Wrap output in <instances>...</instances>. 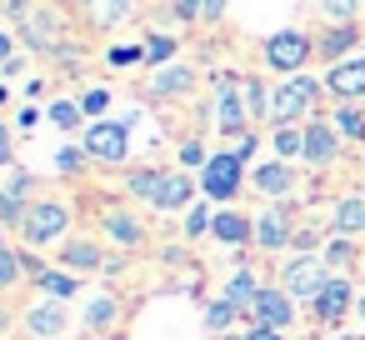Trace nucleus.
<instances>
[{
	"instance_id": "f257e3e1",
	"label": "nucleus",
	"mask_w": 365,
	"mask_h": 340,
	"mask_svg": "<svg viewBox=\"0 0 365 340\" xmlns=\"http://www.w3.org/2000/svg\"><path fill=\"white\" fill-rule=\"evenodd\" d=\"M315 101H320V86H315L310 76H290V81H285V86H275V96H270V125L280 130V125L300 120Z\"/></svg>"
},
{
	"instance_id": "ea45409f",
	"label": "nucleus",
	"mask_w": 365,
	"mask_h": 340,
	"mask_svg": "<svg viewBox=\"0 0 365 340\" xmlns=\"http://www.w3.org/2000/svg\"><path fill=\"white\" fill-rule=\"evenodd\" d=\"M200 11H205V0H170L175 21H200Z\"/></svg>"
},
{
	"instance_id": "412c9836",
	"label": "nucleus",
	"mask_w": 365,
	"mask_h": 340,
	"mask_svg": "<svg viewBox=\"0 0 365 340\" xmlns=\"http://www.w3.org/2000/svg\"><path fill=\"white\" fill-rule=\"evenodd\" d=\"M190 86H195V76H190L185 66H175V71H155V81H150L155 96H185Z\"/></svg>"
},
{
	"instance_id": "58836bf2",
	"label": "nucleus",
	"mask_w": 365,
	"mask_h": 340,
	"mask_svg": "<svg viewBox=\"0 0 365 340\" xmlns=\"http://www.w3.org/2000/svg\"><path fill=\"white\" fill-rule=\"evenodd\" d=\"M350 255H355V245H350V235H340V240H330V250H325V260H330V265H350Z\"/></svg>"
},
{
	"instance_id": "7ed1b4c3",
	"label": "nucleus",
	"mask_w": 365,
	"mask_h": 340,
	"mask_svg": "<svg viewBox=\"0 0 365 340\" xmlns=\"http://www.w3.org/2000/svg\"><path fill=\"white\" fill-rule=\"evenodd\" d=\"M305 61H310V36H300V31H275V36L265 41V66H270V71L300 76Z\"/></svg>"
},
{
	"instance_id": "72a5a7b5",
	"label": "nucleus",
	"mask_w": 365,
	"mask_h": 340,
	"mask_svg": "<svg viewBox=\"0 0 365 340\" xmlns=\"http://www.w3.org/2000/svg\"><path fill=\"white\" fill-rule=\"evenodd\" d=\"M170 56H175V41H170V36H150V41H145V61H150V66H160V61H170Z\"/></svg>"
},
{
	"instance_id": "2eb2a0df",
	"label": "nucleus",
	"mask_w": 365,
	"mask_h": 340,
	"mask_svg": "<svg viewBox=\"0 0 365 340\" xmlns=\"http://www.w3.org/2000/svg\"><path fill=\"white\" fill-rule=\"evenodd\" d=\"M190 195H195L190 175H165L160 190H155V210H180V205H190Z\"/></svg>"
},
{
	"instance_id": "cd10ccee",
	"label": "nucleus",
	"mask_w": 365,
	"mask_h": 340,
	"mask_svg": "<svg viewBox=\"0 0 365 340\" xmlns=\"http://www.w3.org/2000/svg\"><path fill=\"white\" fill-rule=\"evenodd\" d=\"M320 11H325L335 26H355V21H360V0H320Z\"/></svg>"
},
{
	"instance_id": "39448f33",
	"label": "nucleus",
	"mask_w": 365,
	"mask_h": 340,
	"mask_svg": "<svg viewBox=\"0 0 365 340\" xmlns=\"http://www.w3.org/2000/svg\"><path fill=\"white\" fill-rule=\"evenodd\" d=\"M86 150H91L96 160L120 165V160H125V150H130V135H125V125H120V120H96V125H86Z\"/></svg>"
},
{
	"instance_id": "5fc2aeb1",
	"label": "nucleus",
	"mask_w": 365,
	"mask_h": 340,
	"mask_svg": "<svg viewBox=\"0 0 365 340\" xmlns=\"http://www.w3.org/2000/svg\"><path fill=\"white\" fill-rule=\"evenodd\" d=\"M335 340H355V335H335Z\"/></svg>"
},
{
	"instance_id": "b1692460",
	"label": "nucleus",
	"mask_w": 365,
	"mask_h": 340,
	"mask_svg": "<svg viewBox=\"0 0 365 340\" xmlns=\"http://www.w3.org/2000/svg\"><path fill=\"white\" fill-rule=\"evenodd\" d=\"M335 130H340V135H350V140H365V110L345 101V105L335 110Z\"/></svg>"
},
{
	"instance_id": "473e14b6",
	"label": "nucleus",
	"mask_w": 365,
	"mask_h": 340,
	"mask_svg": "<svg viewBox=\"0 0 365 340\" xmlns=\"http://www.w3.org/2000/svg\"><path fill=\"white\" fill-rule=\"evenodd\" d=\"M21 270H26V260H21L16 250H0V290L16 285V280H21Z\"/></svg>"
},
{
	"instance_id": "ddd939ff",
	"label": "nucleus",
	"mask_w": 365,
	"mask_h": 340,
	"mask_svg": "<svg viewBox=\"0 0 365 340\" xmlns=\"http://www.w3.org/2000/svg\"><path fill=\"white\" fill-rule=\"evenodd\" d=\"M310 305H315V315H320L325 325H335V320L350 310V280H330V285H325Z\"/></svg>"
},
{
	"instance_id": "4be33fe9",
	"label": "nucleus",
	"mask_w": 365,
	"mask_h": 340,
	"mask_svg": "<svg viewBox=\"0 0 365 340\" xmlns=\"http://www.w3.org/2000/svg\"><path fill=\"white\" fill-rule=\"evenodd\" d=\"M106 230H110L115 245H140V225H135V215H125V210H110V215H106Z\"/></svg>"
},
{
	"instance_id": "a211bd4d",
	"label": "nucleus",
	"mask_w": 365,
	"mask_h": 340,
	"mask_svg": "<svg viewBox=\"0 0 365 340\" xmlns=\"http://www.w3.org/2000/svg\"><path fill=\"white\" fill-rule=\"evenodd\" d=\"M355 41H360V31H355V26H335V31L320 41V56H325V61H335V66H345V56L355 51Z\"/></svg>"
},
{
	"instance_id": "f03ea898",
	"label": "nucleus",
	"mask_w": 365,
	"mask_h": 340,
	"mask_svg": "<svg viewBox=\"0 0 365 340\" xmlns=\"http://www.w3.org/2000/svg\"><path fill=\"white\" fill-rule=\"evenodd\" d=\"M66 225H71V210H66L61 200H36V205L26 210V220H21V235H26L31 245H51V240H61Z\"/></svg>"
},
{
	"instance_id": "8fccbe9b",
	"label": "nucleus",
	"mask_w": 365,
	"mask_h": 340,
	"mask_svg": "<svg viewBox=\"0 0 365 340\" xmlns=\"http://www.w3.org/2000/svg\"><path fill=\"white\" fill-rule=\"evenodd\" d=\"M11 46H16V41H11L6 31H0V61H11Z\"/></svg>"
},
{
	"instance_id": "c03bdc74",
	"label": "nucleus",
	"mask_w": 365,
	"mask_h": 340,
	"mask_svg": "<svg viewBox=\"0 0 365 340\" xmlns=\"http://www.w3.org/2000/svg\"><path fill=\"white\" fill-rule=\"evenodd\" d=\"M225 16V0H205V11H200V21H220Z\"/></svg>"
},
{
	"instance_id": "423d86ee",
	"label": "nucleus",
	"mask_w": 365,
	"mask_h": 340,
	"mask_svg": "<svg viewBox=\"0 0 365 340\" xmlns=\"http://www.w3.org/2000/svg\"><path fill=\"white\" fill-rule=\"evenodd\" d=\"M200 190L210 200H235V190H240V160H235V150L210 155V165L200 170Z\"/></svg>"
},
{
	"instance_id": "a19ab883",
	"label": "nucleus",
	"mask_w": 365,
	"mask_h": 340,
	"mask_svg": "<svg viewBox=\"0 0 365 340\" xmlns=\"http://www.w3.org/2000/svg\"><path fill=\"white\" fill-rule=\"evenodd\" d=\"M135 61H145V46H120V51H110V66H135Z\"/></svg>"
},
{
	"instance_id": "1a4fd4ad",
	"label": "nucleus",
	"mask_w": 365,
	"mask_h": 340,
	"mask_svg": "<svg viewBox=\"0 0 365 340\" xmlns=\"http://www.w3.org/2000/svg\"><path fill=\"white\" fill-rule=\"evenodd\" d=\"M66 325H71V315H66V305H61V300H41V305H31V310H26V330H31V335H41V340H56Z\"/></svg>"
},
{
	"instance_id": "2f4dec72",
	"label": "nucleus",
	"mask_w": 365,
	"mask_h": 340,
	"mask_svg": "<svg viewBox=\"0 0 365 340\" xmlns=\"http://www.w3.org/2000/svg\"><path fill=\"white\" fill-rule=\"evenodd\" d=\"M160 180H165L160 170H135V175H130V190H135L140 200H150V205H155V190H160Z\"/></svg>"
},
{
	"instance_id": "bb28decb",
	"label": "nucleus",
	"mask_w": 365,
	"mask_h": 340,
	"mask_svg": "<svg viewBox=\"0 0 365 340\" xmlns=\"http://www.w3.org/2000/svg\"><path fill=\"white\" fill-rule=\"evenodd\" d=\"M115 315H120L115 295H101V300H91V310H86V325H91V330H106V325H110Z\"/></svg>"
},
{
	"instance_id": "c85d7f7f",
	"label": "nucleus",
	"mask_w": 365,
	"mask_h": 340,
	"mask_svg": "<svg viewBox=\"0 0 365 340\" xmlns=\"http://www.w3.org/2000/svg\"><path fill=\"white\" fill-rule=\"evenodd\" d=\"M245 105H250L255 120H270V91L260 81H245Z\"/></svg>"
},
{
	"instance_id": "5701e85b",
	"label": "nucleus",
	"mask_w": 365,
	"mask_h": 340,
	"mask_svg": "<svg viewBox=\"0 0 365 340\" xmlns=\"http://www.w3.org/2000/svg\"><path fill=\"white\" fill-rule=\"evenodd\" d=\"M36 285H41L51 300H71V295H76V275H66V270H41Z\"/></svg>"
},
{
	"instance_id": "20e7f679",
	"label": "nucleus",
	"mask_w": 365,
	"mask_h": 340,
	"mask_svg": "<svg viewBox=\"0 0 365 340\" xmlns=\"http://www.w3.org/2000/svg\"><path fill=\"white\" fill-rule=\"evenodd\" d=\"M215 130H225V135H245L250 130V105L235 96V81L230 76L215 81Z\"/></svg>"
},
{
	"instance_id": "a878e982",
	"label": "nucleus",
	"mask_w": 365,
	"mask_h": 340,
	"mask_svg": "<svg viewBox=\"0 0 365 340\" xmlns=\"http://www.w3.org/2000/svg\"><path fill=\"white\" fill-rule=\"evenodd\" d=\"M275 155H280V160H290V155H305V130H295V125H280V130H275Z\"/></svg>"
},
{
	"instance_id": "c9c22d12",
	"label": "nucleus",
	"mask_w": 365,
	"mask_h": 340,
	"mask_svg": "<svg viewBox=\"0 0 365 340\" xmlns=\"http://www.w3.org/2000/svg\"><path fill=\"white\" fill-rule=\"evenodd\" d=\"M210 225H215V215H210V210H205V205H195V210H190V215H185V235H190V240H195V235H205V230H210Z\"/></svg>"
},
{
	"instance_id": "4d7b16f0",
	"label": "nucleus",
	"mask_w": 365,
	"mask_h": 340,
	"mask_svg": "<svg viewBox=\"0 0 365 340\" xmlns=\"http://www.w3.org/2000/svg\"><path fill=\"white\" fill-rule=\"evenodd\" d=\"M0 250H6V240H0Z\"/></svg>"
},
{
	"instance_id": "49530a36",
	"label": "nucleus",
	"mask_w": 365,
	"mask_h": 340,
	"mask_svg": "<svg viewBox=\"0 0 365 340\" xmlns=\"http://www.w3.org/2000/svg\"><path fill=\"white\" fill-rule=\"evenodd\" d=\"M6 11H11V21H26V16H31V0H11Z\"/></svg>"
},
{
	"instance_id": "37998d69",
	"label": "nucleus",
	"mask_w": 365,
	"mask_h": 340,
	"mask_svg": "<svg viewBox=\"0 0 365 340\" xmlns=\"http://www.w3.org/2000/svg\"><path fill=\"white\" fill-rule=\"evenodd\" d=\"M250 155H255V135H250V130H245V135H240V140H235V160H240V165H245V160H250Z\"/></svg>"
},
{
	"instance_id": "aec40b11",
	"label": "nucleus",
	"mask_w": 365,
	"mask_h": 340,
	"mask_svg": "<svg viewBox=\"0 0 365 340\" xmlns=\"http://www.w3.org/2000/svg\"><path fill=\"white\" fill-rule=\"evenodd\" d=\"M255 295H260V285H255V275H250V270H235V275L225 280V300H230V305L250 310V305H255Z\"/></svg>"
},
{
	"instance_id": "09e8293b",
	"label": "nucleus",
	"mask_w": 365,
	"mask_h": 340,
	"mask_svg": "<svg viewBox=\"0 0 365 340\" xmlns=\"http://www.w3.org/2000/svg\"><path fill=\"white\" fill-rule=\"evenodd\" d=\"M26 190H31V175H16V180H11V195H16V200H21V195H26Z\"/></svg>"
},
{
	"instance_id": "f3484780",
	"label": "nucleus",
	"mask_w": 365,
	"mask_h": 340,
	"mask_svg": "<svg viewBox=\"0 0 365 340\" xmlns=\"http://www.w3.org/2000/svg\"><path fill=\"white\" fill-rule=\"evenodd\" d=\"M61 260H66V270H106V255H101V245H91V240H71V245L61 250Z\"/></svg>"
},
{
	"instance_id": "864d4df0",
	"label": "nucleus",
	"mask_w": 365,
	"mask_h": 340,
	"mask_svg": "<svg viewBox=\"0 0 365 340\" xmlns=\"http://www.w3.org/2000/svg\"><path fill=\"white\" fill-rule=\"evenodd\" d=\"M81 6H101V0H81Z\"/></svg>"
},
{
	"instance_id": "0eeeda50",
	"label": "nucleus",
	"mask_w": 365,
	"mask_h": 340,
	"mask_svg": "<svg viewBox=\"0 0 365 340\" xmlns=\"http://www.w3.org/2000/svg\"><path fill=\"white\" fill-rule=\"evenodd\" d=\"M250 315H255V325H270V330H285L290 320H295V295L280 285H260V295H255V305H250Z\"/></svg>"
},
{
	"instance_id": "3c124183",
	"label": "nucleus",
	"mask_w": 365,
	"mask_h": 340,
	"mask_svg": "<svg viewBox=\"0 0 365 340\" xmlns=\"http://www.w3.org/2000/svg\"><path fill=\"white\" fill-rule=\"evenodd\" d=\"M355 310H360V320H365V300H360V305H355Z\"/></svg>"
},
{
	"instance_id": "9b49d317",
	"label": "nucleus",
	"mask_w": 365,
	"mask_h": 340,
	"mask_svg": "<svg viewBox=\"0 0 365 340\" xmlns=\"http://www.w3.org/2000/svg\"><path fill=\"white\" fill-rule=\"evenodd\" d=\"M325 86H330L340 101H360V96H365V56H360V61H345V66H335Z\"/></svg>"
},
{
	"instance_id": "4c0bfd02",
	"label": "nucleus",
	"mask_w": 365,
	"mask_h": 340,
	"mask_svg": "<svg viewBox=\"0 0 365 340\" xmlns=\"http://www.w3.org/2000/svg\"><path fill=\"white\" fill-rule=\"evenodd\" d=\"M106 105H110V91H101V86H96V91H86V96H81V110H86V115H101V110H106Z\"/></svg>"
},
{
	"instance_id": "f8f14e48",
	"label": "nucleus",
	"mask_w": 365,
	"mask_h": 340,
	"mask_svg": "<svg viewBox=\"0 0 365 340\" xmlns=\"http://www.w3.org/2000/svg\"><path fill=\"white\" fill-rule=\"evenodd\" d=\"M255 245L260 250H280V245H290V220H285V210H265L260 220H255Z\"/></svg>"
},
{
	"instance_id": "393cba45",
	"label": "nucleus",
	"mask_w": 365,
	"mask_h": 340,
	"mask_svg": "<svg viewBox=\"0 0 365 340\" xmlns=\"http://www.w3.org/2000/svg\"><path fill=\"white\" fill-rule=\"evenodd\" d=\"M46 115H51V125H61V130H76V125L86 120V110H81V101H56V105H51Z\"/></svg>"
},
{
	"instance_id": "6e6d98bb",
	"label": "nucleus",
	"mask_w": 365,
	"mask_h": 340,
	"mask_svg": "<svg viewBox=\"0 0 365 340\" xmlns=\"http://www.w3.org/2000/svg\"><path fill=\"white\" fill-rule=\"evenodd\" d=\"M0 330H6V315H0Z\"/></svg>"
},
{
	"instance_id": "4468645a",
	"label": "nucleus",
	"mask_w": 365,
	"mask_h": 340,
	"mask_svg": "<svg viewBox=\"0 0 365 340\" xmlns=\"http://www.w3.org/2000/svg\"><path fill=\"white\" fill-rule=\"evenodd\" d=\"M305 160L310 165H330L335 160V130L330 125H320V120L305 125Z\"/></svg>"
},
{
	"instance_id": "f704fd0d",
	"label": "nucleus",
	"mask_w": 365,
	"mask_h": 340,
	"mask_svg": "<svg viewBox=\"0 0 365 340\" xmlns=\"http://www.w3.org/2000/svg\"><path fill=\"white\" fill-rule=\"evenodd\" d=\"M86 155H91V150H76V145H66V150L56 155V170H61V175H76V170L86 165Z\"/></svg>"
},
{
	"instance_id": "6e6552de",
	"label": "nucleus",
	"mask_w": 365,
	"mask_h": 340,
	"mask_svg": "<svg viewBox=\"0 0 365 340\" xmlns=\"http://www.w3.org/2000/svg\"><path fill=\"white\" fill-rule=\"evenodd\" d=\"M325 285H330V275H325V260H320V255H300V260L285 270V290L300 295V300H315Z\"/></svg>"
},
{
	"instance_id": "9d476101",
	"label": "nucleus",
	"mask_w": 365,
	"mask_h": 340,
	"mask_svg": "<svg viewBox=\"0 0 365 340\" xmlns=\"http://www.w3.org/2000/svg\"><path fill=\"white\" fill-rule=\"evenodd\" d=\"M210 235H215L220 245H255V225H250L240 210H220L215 225H210Z\"/></svg>"
},
{
	"instance_id": "7c9ffc66",
	"label": "nucleus",
	"mask_w": 365,
	"mask_h": 340,
	"mask_svg": "<svg viewBox=\"0 0 365 340\" xmlns=\"http://www.w3.org/2000/svg\"><path fill=\"white\" fill-rule=\"evenodd\" d=\"M101 6H106V11L96 16L101 26H125V21L135 16V0H101Z\"/></svg>"
},
{
	"instance_id": "a18cd8bd",
	"label": "nucleus",
	"mask_w": 365,
	"mask_h": 340,
	"mask_svg": "<svg viewBox=\"0 0 365 340\" xmlns=\"http://www.w3.org/2000/svg\"><path fill=\"white\" fill-rule=\"evenodd\" d=\"M245 340H285V335H280V330H270V325H255Z\"/></svg>"
},
{
	"instance_id": "e433bc0d",
	"label": "nucleus",
	"mask_w": 365,
	"mask_h": 340,
	"mask_svg": "<svg viewBox=\"0 0 365 340\" xmlns=\"http://www.w3.org/2000/svg\"><path fill=\"white\" fill-rule=\"evenodd\" d=\"M180 165H195V170H205V165H210L205 145H200V140H185V145H180Z\"/></svg>"
},
{
	"instance_id": "6ab92c4d",
	"label": "nucleus",
	"mask_w": 365,
	"mask_h": 340,
	"mask_svg": "<svg viewBox=\"0 0 365 340\" xmlns=\"http://www.w3.org/2000/svg\"><path fill=\"white\" fill-rule=\"evenodd\" d=\"M335 230L340 235H360L365 230V195H345L335 205Z\"/></svg>"
},
{
	"instance_id": "79ce46f5",
	"label": "nucleus",
	"mask_w": 365,
	"mask_h": 340,
	"mask_svg": "<svg viewBox=\"0 0 365 340\" xmlns=\"http://www.w3.org/2000/svg\"><path fill=\"white\" fill-rule=\"evenodd\" d=\"M0 220H26V210H21V200L6 190V195H0Z\"/></svg>"
},
{
	"instance_id": "603ef678",
	"label": "nucleus",
	"mask_w": 365,
	"mask_h": 340,
	"mask_svg": "<svg viewBox=\"0 0 365 340\" xmlns=\"http://www.w3.org/2000/svg\"><path fill=\"white\" fill-rule=\"evenodd\" d=\"M0 105H6V86H0Z\"/></svg>"
},
{
	"instance_id": "de8ad7c7",
	"label": "nucleus",
	"mask_w": 365,
	"mask_h": 340,
	"mask_svg": "<svg viewBox=\"0 0 365 340\" xmlns=\"http://www.w3.org/2000/svg\"><path fill=\"white\" fill-rule=\"evenodd\" d=\"M6 160H11V130L0 125V165H6Z\"/></svg>"
},
{
	"instance_id": "c756f323",
	"label": "nucleus",
	"mask_w": 365,
	"mask_h": 340,
	"mask_svg": "<svg viewBox=\"0 0 365 340\" xmlns=\"http://www.w3.org/2000/svg\"><path fill=\"white\" fill-rule=\"evenodd\" d=\"M235 315H240V305H230V300H215V305L205 310V330H215V335H220V330H230V320H235Z\"/></svg>"
},
{
	"instance_id": "dca6fc26",
	"label": "nucleus",
	"mask_w": 365,
	"mask_h": 340,
	"mask_svg": "<svg viewBox=\"0 0 365 340\" xmlns=\"http://www.w3.org/2000/svg\"><path fill=\"white\" fill-rule=\"evenodd\" d=\"M290 185H295V170L285 160H270V165L255 170V190H265V195H285Z\"/></svg>"
}]
</instances>
